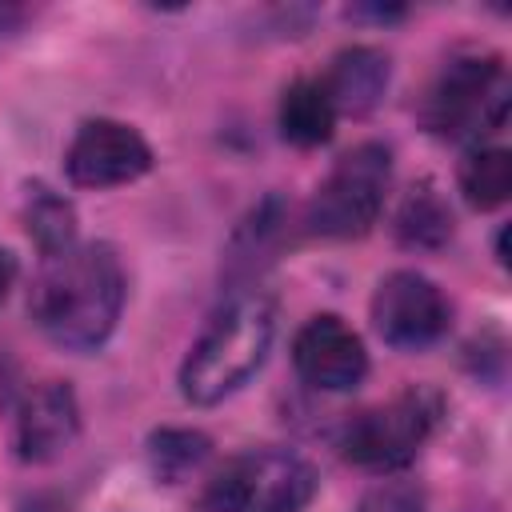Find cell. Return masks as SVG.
I'll list each match as a JSON object with an SVG mask.
<instances>
[{
    "label": "cell",
    "instance_id": "5b68a950",
    "mask_svg": "<svg viewBox=\"0 0 512 512\" xmlns=\"http://www.w3.org/2000/svg\"><path fill=\"white\" fill-rule=\"evenodd\" d=\"M388 184H392V152L384 144L368 140L348 148L308 204L312 232L336 236V240L364 236L384 208Z\"/></svg>",
    "mask_w": 512,
    "mask_h": 512
},
{
    "label": "cell",
    "instance_id": "e0dca14e",
    "mask_svg": "<svg viewBox=\"0 0 512 512\" xmlns=\"http://www.w3.org/2000/svg\"><path fill=\"white\" fill-rule=\"evenodd\" d=\"M356 512H424V496L408 480H380L360 496Z\"/></svg>",
    "mask_w": 512,
    "mask_h": 512
},
{
    "label": "cell",
    "instance_id": "7a4b0ae2",
    "mask_svg": "<svg viewBox=\"0 0 512 512\" xmlns=\"http://www.w3.org/2000/svg\"><path fill=\"white\" fill-rule=\"evenodd\" d=\"M276 336V308L264 292L228 296L204 332L192 340L180 364V396L196 408H212L240 392L268 360Z\"/></svg>",
    "mask_w": 512,
    "mask_h": 512
},
{
    "label": "cell",
    "instance_id": "ba28073f",
    "mask_svg": "<svg viewBox=\"0 0 512 512\" xmlns=\"http://www.w3.org/2000/svg\"><path fill=\"white\" fill-rule=\"evenodd\" d=\"M152 168L148 140L120 120H84L64 152V172L76 188H116L132 184Z\"/></svg>",
    "mask_w": 512,
    "mask_h": 512
},
{
    "label": "cell",
    "instance_id": "6da1fadb",
    "mask_svg": "<svg viewBox=\"0 0 512 512\" xmlns=\"http://www.w3.org/2000/svg\"><path fill=\"white\" fill-rule=\"evenodd\" d=\"M28 308L52 344L68 352L100 348L124 308V268L112 244H72L68 252L48 256Z\"/></svg>",
    "mask_w": 512,
    "mask_h": 512
},
{
    "label": "cell",
    "instance_id": "8fae6325",
    "mask_svg": "<svg viewBox=\"0 0 512 512\" xmlns=\"http://www.w3.org/2000/svg\"><path fill=\"white\" fill-rule=\"evenodd\" d=\"M320 84H324L336 116H364L380 104V96L388 88V56L372 44L340 48Z\"/></svg>",
    "mask_w": 512,
    "mask_h": 512
},
{
    "label": "cell",
    "instance_id": "d6986e66",
    "mask_svg": "<svg viewBox=\"0 0 512 512\" xmlns=\"http://www.w3.org/2000/svg\"><path fill=\"white\" fill-rule=\"evenodd\" d=\"M0 28H4V12H0Z\"/></svg>",
    "mask_w": 512,
    "mask_h": 512
},
{
    "label": "cell",
    "instance_id": "2e32d148",
    "mask_svg": "<svg viewBox=\"0 0 512 512\" xmlns=\"http://www.w3.org/2000/svg\"><path fill=\"white\" fill-rule=\"evenodd\" d=\"M208 448H212L208 436L196 428H160L148 440V464H152L156 480L176 484L208 460Z\"/></svg>",
    "mask_w": 512,
    "mask_h": 512
},
{
    "label": "cell",
    "instance_id": "8992f818",
    "mask_svg": "<svg viewBox=\"0 0 512 512\" xmlns=\"http://www.w3.org/2000/svg\"><path fill=\"white\" fill-rule=\"evenodd\" d=\"M440 412H444L440 392H432V388H408V392L392 396L388 404L352 416L344 424V432H340V452L356 468L396 472L432 436Z\"/></svg>",
    "mask_w": 512,
    "mask_h": 512
},
{
    "label": "cell",
    "instance_id": "ac0fdd59",
    "mask_svg": "<svg viewBox=\"0 0 512 512\" xmlns=\"http://www.w3.org/2000/svg\"><path fill=\"white\" fill-rule=\"evenodd\" d=\"M16 272H20V264H16V256H12L8 248H0V304H4V296H8V288L16 284Z\"/></svg>",
    "mask_w": 512,
    "mask_h": 512
},
{
    "label": "cell",
    "instance_id": "7c38bea8",
    "mask_svg": "<svg viewBox=\"0 0 512 512\" xmlns=\"http://www.w3.org/2000/svg\"><path fill=\"white\" fill-rule=\"evenodd\" d=\"M336 108L320 80H296L280 96V136L296 148H316L332 140Z\"/></svg>",
    "mask_w": 512,
    "mask_h": 512
},
{
    "label": "cell",
    "instance_id": "5bb4252c",
    "mask_svg": "<svg viewBox=\"0 0 512 512\" xmlns=\"http://www.w3.org/2000/svg\"><path fill=\"white\" fill-rule=\"evenodd\" d=\"M396 236L404 248H440L452 236V212L436 184H416L396 212Z\"/></svg>",
    "mask_w": 512,
    "mask_h": 512
},
{
    "label": "cell",
    "instance_id": "30bf717a",
    "mask_svg": "<svg viewBox=\"0 0 512 512\" xmlns=\"http://www.w3.org/2000/svg\"><path fill=\"white\" fill-rule=\"evenodd\" d=\"M80 432V404L64 380L32 384L16 404V452L28 464L56 460Z\"/></svg>",
    "mask_w": 512,
    "mask_h": 512
},
{
    "label": "cell",
    "instance_id": "4fadbf2b",
    "mask_svg": "<svg viewBox=\"0 0 512 512\" xmlns=\"http://www.w3.org/2000/svg\"><path fill=\"white\" fill-rule=\"evenodd\" d=\"M460 192L476 212H492L512 192V152L500 144H472L460 160Z\"/></svg>",
    "mask_w": 512,
    "mask_h": 512
},
{
    "label": "cell",
    "instance_id": "277c9868",
    "mask_svg": "<svg viewBox=\"0 0 512 512\" xmlns=\"http://www.w3.org/2000/svg\"><path fill=\"white\" fill-rule=\"evenodd\" d=\"M316 492V472L288 448L232 456L204 488L208 512H300Z\"/></svg>",
    "mask_w": 512,
    "mask_h": 512
},
{
    "label": "cell",
    "instance_id": "52a82bcc",
    "mask_svg": "<svg viewBox=\"0 0 512 512\" xmlns=\"http://www.w3.org/2000/svg\"><path fill=\"white\" fill-rule=\"evenodd\" d=\"M448 320H452V308L444 292L436 288V280H428L416 268L388 272L372 292V324L380 340L392 348H404V352L428 348L448 332Z\"/></svg>",
    "mask_w": 512,
    "mask_h": 512
},
{
    "label": "cell",
    "instance_id": "9a60e30c",
    "mask_svg": "<svg viewBox=\"0 0 512 512\" xmlns=\"http://www.w3.org/2000/svg\"><path fill=\"white\" fill-rule=\"evenodd\" d=\"M24 228H28L32 244L44 252V260L48 256H60V252H68L76 244V212H72V204L60 192L44 188V184H32L28 188Z\"/></svg>",
    "mask_w": 512,
    "mask_h": 512
},
{
    "label": "cell",
    "instance_id": "3957f363",
    "mask_svg": "<svg viewBox=\"0 0 512 512\" xmlns=\"http://www.w3.org/2000/svg\"><path fill=\"white\" fill-rule=\"evenodd\" d=\"M508 72L500 56L448 60L420 100V124L440 140H476L508 116Z\"/></svg>",
    "mask_w": 512,
    "mask_h": 512
},
{
    "label": "cell",
    "instance_id": "9c48e42d",
    "mask_svg": "<svg viewBox=\"0 0 512 512\" xmlns=\"http://www.w3.org/2000/svg\"><path fill=\"white\" fill-rule=\"evenodd\" d=\"M292 364L304 384L320 392H348L364 380L368 372V352L360 336L332 312L312 316L296 340H292Z\"/></svg>",
    "mask_w": 512,
    "mask_h": 512
}]
</instances>
